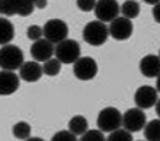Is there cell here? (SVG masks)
I'll list each match as a JSON object with an SVG mask.
<instances>
[{
  "instance_id": "obj_15",
  "label": "cell",
  "mask_w": 160,
  "mask_h": 141,
  "mask_svg": "<svg viewBox=\"0 0 160 141\" xmlns=\"http://www.w3.org/2000/svg\"><path fill=\"white\" fill-rule=\"evenodd\" d=\"M140 71L147 78H155L160 74V56L147 55L140 61Z\"/></svg>"
},
{
  "instance_id": "obj_30",
  "label": "cell",
  "mask_w": 160,
  "mask_h": 141,
  "mask_svg": "<svg viewBox=\"0 0 160 141\" xmlns=\"http://www.w3.org/2000/svg\"><path fill=\"white\" fill-rule=\"evenodd\" d=\"M147 4H152V6H156L158 3H160V0H144Z\"/></svg>"
},
{
  "instance_id": "obj_13",
  "label": "cell",
  "mask_w": 160,
  "mask_h": 141,
  "mask_svg": "<svg viewBox=\"0 0 160 141\" xmlns=\"http://www.w3.org/2000/svg\"><path fill=\"white\" fill-rule=\"evenodd\" d=\"M19 89V77L12 70H3L0 74V94L11 95Z\"/></svg>"
},
{
  "instance_id": "obj_16",
  "label": "cell",
  "mask_w": 160,
  "mask_h": 141,
  "mask_svg": "<svg viewBox=\"0 0 160 141\" xmlns=\"http://www.w3.org/2000/svg\"><path fill=\"white\" fill-rule=\"evenodd\" d=\"M0 31H2L0 32V43H2V46L10 45L15 36L14 24L8 19H6V17H2L0 19Z\"/></svg>"
},
{
  "instance_id": "obj_20",
  "label": "cell",
  "mask_w": 160,
  "mask_h": 141,
  "mask_svg": "<svg viewBox=\"0 0 160 141\" xmlns=\"http://www.w3.org/2000/svg\"><path fill=\"white\" fill-rule=\"evenodd\" d=\"M12 133L19 140H28L31 136V125L28 122L19 121L12 126Z\"/></svg>"
},
{
  "instance_id": "obj_21",
  "label": "cell",
  "mask_w": 160,
  "mask_h": 141,
  "mask_svg": "<svg viewBox=\"0 0 160 141\" xmlns=\"http://www.w3.org/2000/svg\"><path fill=\"white\" fill-rule=\"evenodd\" d=\"M62 62L58 58H50L46 62H43V73L48 77H55L61 71Z\"/></svg>"
},
{
  "instance_id": "obj_24",
  "label": "cell",
  "mask_w": 160,
  "mask_h": 141,
  "mask_svg": "<svg viewBox=\"0 0 160 141\" xmlns=\"http://www.w3.org/2000/svg\"><path fill=\"white\" fill-rule=\"evenodd\" d=\"M51 140L52 141H75L77 140V136L70 130H61L52 136Z\"/></svg>"
},
{
  "instance_id": "obj_18",
  "label": "cell",
  "mask_w": 160,
  "mask_h": 141,
  "mask_svg": "<svg viewBox=\"0 0 160 141\" xmlns=\"http://www.w3.org/2000/svg\"><path fill=\"white\" fill-rule=\"evenodd\" d=\"M144 137L151 141H160V118L152 120L144 126Z\"/></svg>"
},
{
  "instance_id": "obj_7",
  "label": "cell",
  "mask_w": 160,
  "mask_h": 141,
  "mask_svg": "<svg viewBox=\"0 0 160 141\" xmlns=\"http://www.w3.org/2000/svg\"><path fill=\"white\" fill-rule=\"evenodd\" d=\"M73 73L81 81H90L98 73V66H97L96 61L90 56H82V58L79 56L74 62Z\"/></svg>"
},
{
  "instance_id": "obj_26",
  "label": "cell",
  "mask_w": 160,
  "mask_h": 141,
  "mask_svg": "<svg viewBox=\"0 0 160 141\" xmlns=\"http://www.w3.org/2000/svg\"><path fill=\"white\" fill-rule=\"evenodd\" d=\"M97 2L96 0H77V7L83 12L94 11Z\"/></svg>"
},
{
  "instance_id": "obj_23",
  "label": "cell",
  "mask_w": 160,
  "mask_h": 141,
  "mask_svg": "<svg viewBox=\"0 0 160 141\" xmlns=\"http://www.w3.org/2000/svg\"><path fill=\"white\" fill-rule=\"evenodd\" d=\"M81 140L82 141H104L105 136L101 129H92V130L88 129L86 133L81 136Z\"/></svg>"
},
{
  "instance_id": "obj_2",
  "label": "cell",
  "mask_w": 160,
  "mask_h": 141,
  "mask_svg": "<svg viewBox=\"0 0 160 141\" xmlns=\"http://www.w3.org/2000/svg\"><path fill=\"white\" fill-rule=\"evenodd\" d=\"M24 63L23 51L15 45H6L2 46L0 51V66L3 70H16L20 69Z\"/></svg>"
},
{
  "instance_id": "obj_12",
  "label": "cell",
  "mask_w": 160,
  "mask_h": 141,
  "mask_svg": "<svg viewBox=\"0 0 160 141\" xmlns=\"http://www.w3.org/2000/svg\"><path fill=\"white\" fill-rule=\"evenodd\" d=\"M31 55L37 62H46L50 58H52V54H55L54 43H51L48 39H39L32 43L30 48Z\"/></svg>"
},
{
  "instance_id": "obj_10",
  "label": "cell",
  "mask_w": 160,
  "mask_h": 141,
  "mask_svg": "<svg viewBox=\"0 0 160 141\" xmlns=\"http://www.w3.org/2000/svg\"><path fill=\"white\" fill-rule=\"evenodd\" d=\"M132 32H133V24L131 19H128V17L118 16L114 20L110 22L109 34L116 41H125V39L131 38Z\"/></svg>"
},
{
  "instance_id": "obj_22",
  "label": "cell",
  "mask_w": 160,
  "mask_h": 141,
  "mask_svg": "<svg viewBox=\"0 0 160 141\" xmlns=\"http://www.w3.org/2000/svg\"><path fill=\"white\" fill-rule=\"evenodd\" d=\"M109 141H132L133 140V136H132V132H129L128 129H116L113 132L109 133Z\"/></svg>"
},
{
  "instance_id": "obj_3",
  "label": "cell",
  "mask_w": 160,
  "mask_h": 141,
  "mask_svg": "<svg viewBox=\"0 0 160 141\" xmlns=\"http://www.w3.org/2000/svg\"><path fill=\"white\" fill-rule=\"evenodd\" d=\"M35 8V0H0V11L6 16H28Z\"/></svg>"
},
{
  "instance_id": "obj_6",
  "label": "cell",
  "mask_w": 160,
  "mask_h": 141,
  "mask_svg": "<svg viewBox=\"0 0 160 141\" xmlns=\"http://www.w3.org/2000/svg\"><path fill=\"white\" fill-rule=\"evenodd\" d=\"M43 35H44V38L48 39L51 43L58 45L59 42L68 39L69 27H68V24L61 19H50L43 26Z\"/></svg>"
},
{
  "instance_id": "obj_25",
  "label": "cell",
  "mask_w": 160,
  "mask_h": 141,
  "mask_svg": "<svg viewBox=\"0 0 160 141\" xmlns=\"http://www.w3.org/2000/svg\"><path fill=\"white\" fill-rule=\"evenodd\" d=\"M42 35H43V28L37 24H32L27 28V36L31 41H34V42L39 41V39H42Z\"/></svg>"
},
{
  "instance_id": "obj_29",
  "label": "cell",
  "mask_w": 160,
  "mask_h": 141,
  "mask_svg": "<svg viewBox=\"0 0 160 141\" xmlns=\"http://www.w3.org/2000/svg\"><path fill=\"white\" fill-rule=\"evenodd\" d=\"M155 109H156V114H158L159 118H160V100H158V102L155 104Z\"/></svg>"
},
{
  "instance_id": "obj_8",
  "label": "cell",
  "mask_w": 160,
  "mask_h": 141,
  "mask_svg": "<svg viewBox=\"0 0 160 141\" xmlns=\"http://www.w3.org/2000/svg\"><path fill=\"white\" fill-rule=\"evenodd\" d=\"M121 12V7L118 6L117 0H98L94 8L96 17L101 22H112Z\"/></svg>"
},
{
  "instance_id": "obj_32",
  "label": "cell",
  "mask_w": 160,
  "mask_h": 141,
  "mask_svg": "<svg viewBox=\"0 0 160 141\" xmlns=\"http://www.w3.org/2000/svg\"><path fill=\"white\" fill-rule=\"evenodd\" d=\"M42 139H39V137H30L28 141H41Z\"/></svg>"
},
{
  "instance_id": "obj_28",
  "label": "cell",
  "mask_w": 160,
  "mask_h": 141,
  "mask_svg": "<svg viewBox=\"0 0 160 141\" xmlns=\"http://www.w3.org/2000/svg\"><path fill=\"white\" fill-rule=\"evenodd\" d=\"M35 7L41 8V10L46 8L47 7V0H35Z\"/></svg>"
},
{
  "instance_id": "obj_9",
  "label": "cell",
  "mask_w": 160,
  "mask_h": 141,
  "mask_svg": "<svg viewBox=\"0 0 160 141\" xmlns=\"http://www.w3.org/2000/svg\"><path fill=\"white\" fill-rule=\"evenodd\" d=\"M145 124H147V116L143 112V109L140 108H133L127 110L122 116V126L129 132H132V133L144 129Z\"/></svg>"
},
{
  "instance_id": "obj_33",
  "label": "cell",
  "mask_w": 160,
  "mask_h": 141,
  "mask_svg": "<svg viewBox=\"0 0 160 141\" xmlns=\"http://www.w3.org/2000/svg\"><path fill=\"white\" fill-rule=\"evenodd\" d=\"M159 56H160V51H159Z\"/></svg>"
},
{
  "instance_id": "obj_1",
  "label": "cell",
  "mask_w": 160,
  "mask_h": 141,
  "mask_svg": "<svg viewBox=\"0 0 160 141\" xmlns=\"http://www.w3.org/2000/svg\"><path fill=\"white\" fill-rule=\"evenodd\" d=\"M109 27H106V24L101 20H94L89 22V23L83 27L82 31V38L86 43L90 46H101L106 42V39L109 36Z\"/></svg>"
},
{
  "instance_id": "obj_17",
  "label": "cell",
  "mask_w": 160,
  "mask_h": 141,
  "mask_svg": "<svg viewBox=\"0 0 160 141\" xmlns=\"http://www.w3.org/2000/svg\"><path fill=\"white\" fill-rule=\"evenodd\" d=\"M88 129H89V122L81 114H77V116L72 117V120L69 121V130L73 132L75 136L81 137L82 134L86 133Z\"/></svg>"
},
{
  "instance_id": "obj_11",
  "label": "cell",
  "mask_w": 160,
  "mask_h": 141,
  "mask_svg": "<svg viewBox=\"0 0 160 141\" xmlns=\"http://www.w3.org/2000/svg\"><path fill=\"white\" fill-rule=\"evenodd\" d=\"M158 90L152 86H140L135 93V104L140 109H149L158 102Z\"/></svg>"
},
{
  "instance_id": "obj_31",
  "label": "cell",
  "mask_w": 160,
  "mask_h": 141,
  "mask_svg": "<svg viewBox=\"0 0 160 141\" xmlns=\"http://www.w3.org/2000/svg\"><path fill=\"white\" fill-rule=\"evenodd\" d=\"M156 90H158V93H160V74L156 77Z\"/></svg>"
},
{
  "instance_id": "obj_14",
  "label": "cell",
  "mask_w": 160,
  "mask_h": 141,
  "mask_svg": "<svg viewBox=\"0 0 160 141\" xmlns=\"http://www.w3.org/2000/svg\"><path fill=\"white\" fill-rule=\"evenodd\" d=\"M19 70H20V74H19L20 78L26 82H37L41 79L42 74H44L43 66L39 65V62H37V61L24 62Z\"/></svg>"
},
{
  "instance_id": "obj_27",
  "label": "cell",
  "mask_w": 160,
  "mask_h": 141,
  "mask_svg": "<svg viewBox=\"0 0 160 141\" xmlns=\"http://www.w3.org/2000/svg\"><path fill=\"white\" fill-rule=\"evenodd\" d=\"M152 15H153L155 22H158V23L160 24V3H158L156 6L153 7V10H152Z\"/></svg>"
},
{
  "instance_id": "obj_19",
  "label": "cell",
  "mask_w": 160,
  "mask_h": 141,
  "mask_svg": "<svg viewBox=\"0 0 160 141\" xmlns=\"http://www.w3.org/2000/svg\"><path fill=\"white\" fill-rule=\"evenodd\" d=\"M121 14L128 19H135L140 14V4L136 0H127L121 6Z\"/></svg>"
},
{
  "instance_id": "obj_4",
  "label": "cell",
  "mask_w": 160,
  "mask_h": 141,
  "mask_svg": "<svg viewBox=\"0 0 160 141\" xmlns=\"http://www.w3.org/2000/svg\"><path fill=\"white\" fill-rule=\"evenodd\" d=\"M121 125H122V114L116 108L109 106L102 109L100 112L98 118H97V126L104 133H110V132L118 129Z\"/></svg>"
},
{
  "instance_id": "obj_5",
  "label": "cell",
  "mask_w": 160,
  "mask_h": 141,
  "mask_svg": "<svg viewBox=\"0 0 160 141\" xmlns=\"http://www.w3.org/2000/svg\"><path fill=\"white\" fill-rule=\"evenodd\" d=\"M79 55H81V47L74 39H65L55 46V56L65 65L74 63L79 58Z\"/></svg>"
}]
</instances>
